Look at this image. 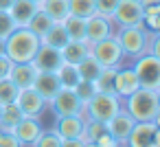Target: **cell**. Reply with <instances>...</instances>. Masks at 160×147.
Listing matches in <instances>:
<instances>
[{"label":"cell","mask_w":160,"mask_h":147,"mask_svg":"<svg viewBox=\"0 0 160 147\" xmlns=\"http://www.w3.org/2000/svg\"><path fill=\"white\" fill-rule=\"evenodd\" d=\"M123 108L134 116V121H158L160 116V90L138 88L123 99Z\"/></svg>","instance_id":"cell-1"},{"label":"cell","mask_w":160,"mask_h":147,"mask_svg":"<svg viewBox=\"0 0 160 147\" xmlns=\"http://www.w3.org/2000/svg\"><path fill=\"white\" fill-rule=\"evenodd\" d=\"M40 44H42V40L33 31H29L27 27H16L5 38V55L13 64L31 62L35 57V51L40 48Z\"/></svg>","instance_id":"cell-2"},{"label":"cell","mask_w":160,"mask_h":147,"mask_svg":"<svg viewBox=\"0 0 160 147\" xmlns=\"http://www.w3.org/2000/svg\"><path fill=\"white\" fill-rule=\"evenodd\" d=\"M114 38L118 42L123 55L136 59V57H140L142 53L149 51V38H151V33L142 24H138V27H121V29H116Z\"/></svg>","instance_id":"cell-3"},{"label":"cell","mask_w":160,"mask_h":147,"mask_svg":"<svg viewBox=\"0 0 160 147\" xmlns=\"http://www.w3.org/2000/svg\"><path fill=\"white\" fill-rule=\"evenodd\" d=\"M121 108H123V99L116 97L114 92H94L83 103V116H90V119L108 123Z\"/></svg>","instance_id":"cell-4"},{"label":"cell","mask_w":160,"mask_h":147,"mask_svg":"<svg viewBox=\"0 0 160 147\" xmlns=\"http://www.w3.org/2000/svg\"><path fill=\"white\" fill-rule=\"evenodd\" d=\"M140 88H156L160 90V57L151 53H142L140 57L134 59L132 66Z\"/></svg>","instance_id":"cell-5"},{"label":"cell","mask_w":160,"mask_h":147,"mask_svg":"<svg viewBox=\"0 0 160 147\" xmlns=\"http://www.w3.org/2000/svg\"><path fill=\"white\" fill-rule=\"evenodd\" d=\"M90 55L103 68H118L123 64V59H125V55H123V51H121V46H118V42H116L114 35L90 44Z\"/></svg>","instance_id":"cell-6"},{"label":"cell","mask_w":160,"mask_h":147,"mask_svg":"<svg viewBox=\"0 0 160 147\" xmlns=\"http://www.w3.org/2000/svg\"><path fill=\"white\" fill-rule=\"evenodd\" d=\"M125 147H160L158 121H136L125 140Z\"/></svg>","instance_id":"cell-7"},{"label":"cell","mask_w":160,"mask_h":147,"mask_svg":"<svg viewBox=\"0 0 160 147\" xmlns=\"http://www.w3.org/2000/svg\"><path fill=\"white\" fill-rule=\"evenodd\" d=\"M112 22L116 29L142 24V5L138 0H118V5L112 13Z\"/></svg>","instance_id":"cell-8"},{"label":"cell","mask_w":160,"mask_h":147,"mask_svg":"<svg viewBox=\"0 0 160 147\" xmlns=\"http://www.w3.org/2000/svg\"><path fill=\"white\" fill-rule=\"evenodd\" d=\"M48 105L53 108V112L57 116H64V114H83V101L77 97L75 88H59L57 94L48 101Z\"/></svg>","instance_id":"cell-9"},{"label":"cell","mask_w":160,"mask_h":147,"mask_svg":"<svg viewBox=\"0 0 160 147\" xmlns=\"http://www.w3.org/2000/svg\"><path fill=\"white\" fill-rule=\"evenodd\" d=\"M116 27L112 22V18H105V16H99V13H92L86 18V42L88 44H94L99 40H105L110 35H114Z\"/></svg>","instance_id":"cell-10"},{"label":"cell","mask_w":160,"mask_h":147,"mask_svg":"<svg viewBox=\"0 0 160 147\" xmlns=\"http://www.w3.org/2000/svg\"><path fill=\"white\" fill-rule=\"evenodd\" d=\"M134 125H136L134 116H132L125 108H121V110L105 123V129L110 132V136H112L118 145H125V140H127V136H129V132H132Z\"/></svg>","instance_id":"cell-11"},{"label":"cell","mask_w":160,"mask_h":147,"mask_svg":"<svg viewBox=\"0 0 160 147\" xmlns=\"http://www.w3.org/2000/svg\"><path fill=\"white\" fill-rule=\"evenodd\" d=\"M13 101L18 103V108L22 110L24 116H40V114L46 110V105H48V103L35 92V88H20Z\"/></svg>","instance_id":"cell-12"},{"label":"cell","mask_w":160,"mask_h":147,"mask_svg":"<svg viewBox=\"0 0 160 147\" xmlns=\"http://www.w3.org/2000/svg\"><path fill=\"white\" fill-rule=\"evenodd\" d=\"M11 132H13V136L22 143V147H31V145L40 138V134H42L44 129H42L38 116H22V119L13 125Z\"/></svg>","instance_id":"cell-13"},{"label":"cell","mask_w":160,"mask_h":147,"mask_svg":"<svg viewBox=\"0 0 160 147\" xmlns=\"http://www.w3.org/2000/svg\"><path fill=\"white\" fill-rule=\"evenodd\" d=\"M31 88H35V92L48 103V101L57 94V90L62 88V84H59V77H57L55 70H38V75H35Z\"/></svg>","instance_id":"cell-14"},{"label":"cell","mask_w":160,"mask_h":147,"mask_svg":"<svg viewBox=\"0 0 160 147\" xmlns=\"http://www.w3.org/2000/svg\"><path fill=\"white\" fill-rule=\"evenodd\" d=\"M83 121H86L83 114H64V116H57L53 129L59 134V138H77L81 136Z\"/></svg>","instance_id":"cell-15"},{"label":"cell","mask_w":160,"mask_h":147,"mask_svg":"<svg viewBox=\"0 0 160 147\" xmlns=\"http://www.w3.org/2000/svg\"><path fill=\"white\" fill-rule=\"evenodd\" d=\"M31 64L38 70H57L64 62H62V53L57 48L46 46V44H40V48L35 51V57L31 59Z\"/></svg>","instance_id":"cell-16"},{"label":"cell","mask_w":160,"mask_h":147,"mask_svg":"<svg viewBox=\"0 0 160 147\" xmlns=\"http://www.w3.org/2000/svg\"><path fill=\"white\" fill-rule=\"evenodd\" d=\"M138 88H140V84H138L134 70L118 66V68H116V75H114V94L121 97V99H125V97H129V94H132L134 90H138Z\"/></svg>","instance_id":"cell-17"},{"label":"cell","mask_w":160,"mask_h":147,"mask_svg":"<svg viewBox=\"0 0 160 147\" xmlns=\"http://www.w3.org/2000/svg\"><path fill=\"white\" fill-rule=\"evenodd\" d=\"M38 75V68L31 64V62H20V64H13L11 66V73H9V79L20 88H31L33 86V79Z\"/></svg>","instance_id":"cell-18"},{"label":"cell","mask_w":160,"mask_h":147,"mask_svg":"<svg viewBox=\"0 0 160 147\" xmlns=\"http://www.w3.org/2000/svg\"><path fill=\"white\" fill-rule=\"evenodd\" d=\"M59 53H62V62L77 66L86 55H90V44L88 42H81V40H68Z\"/></svg>","instance_id":"cell-19"},{"label":"cell","mask_w":160,"mask_h":147,"mask_svg":"<svg viewBox=\"0 0 160 147\" xmlns=\"http://www.w3.org/2000/svg\"><path fill=\"white\" fill-rule=\"evenodd\" d=\"M38 9H40V5L33 3V0H13V5L9 7V13H11V18L16 20L18 27H27L31 16Z\"/></svg>","instance_id":"cell-20"},{"label":"cell","mask_w":160,"mask_h":147,"mask_svg":"<svg viewBox=\"0 0 160 147\" xmlns=\"http://www.w3.org/2000/svg\"><path fill=\"white\" fill-rule=\"evenodd\" d=\"M42 40V44H46V46H53V48H57V51H62L64 48V44L70 40L68 38V33H66V29H64V24L62 22H53V27L40 38Z\"/></svg>","instance_id":"cell-21"},{"label":"cell","mask_w":160,"mask_h":147,"mask_svg":"<svg viewBox=\"0 0 160 147\" xmlns=\"http://www.w3.org/2000/svg\"><path fill=\"white\" fill-rule=\"evenodd\" d=\"M22 110L18 108L16 101H9V103H2L0 105V129H13V125L22 119Z\"/></svg>","instance_id":"cell-22"},{"label":"cell","mask_w":160,"mask_h":147,"mask_svg":"<svg viewBox=\"0 0 160 147\" xmlns=\"http://www.w3.org/2000/svg\"><path fill=\"white\" fill-rule=\"evenodd\" d=\"M62 24H64V29H66V33H68L70 40L86 42V18H79V16H70L68 13L62 20Z\"/></svg>","instance_id":"cell-23"},{"label":"cell","mask_w":160,"mask_h":147,"mask_svg":"<svg viewBox=\"0 0 160 147\" xmlns=\"http://www.w3.org/2000/svg\"><path fill=\"white\" fill-rule=\"evenodd\" d=\"M40 9L44 13H48L55 22H62L68 16V0H42Z\"/></svg>","instance_id":"cell-24"},{"label":"cell","mask_w":160,"mask_h":147,"mask_svg":"<svg viewBox=\"0 0 160 147\" xmlns=\"http://www.w3.org/2000/svg\"><path fill=\"white\" fill-rule=\"evenodd\" d=\"M53 22H55V20H53L48 13H44L42 9H38V11L31 16V20H29V24H27V29H29V31H33L38 38H42V35L53 27Z\"/></svg>","instance_id":"cell-25"},{"label":"cell","mask_w":160,"mask_h":147,"mask_svg":"<svg viewBox=\"0 0 160 147\" xmlns=\"http://www.w3.org/2000/svg\"><path fill=\"white\" fill-rule=\"evenodd\" d=\"M101 68H103V66H101L92 55H86V57L77 64V73H79V77H81L83 81H94V79L99 77Z\"/></svg>","instance_id":"cell-26"},{"label":"cell","mask_w":160,"mask_h":147,"mask_svg":"<svg viewBox=\"0 0 160 147\" xmlns=\"http://www.w3.org/2000/svg\"><path fill=\"white\" fill-rule=\"evenodd\" d=\"M103 132H105V123H103V121H97V119L86 116L83 129H81V136H79V138H81L83 143H94Z\"/></svg>","instance_id":"cell-27"},{"label":"cell","mask_w":160,"mask_h":147,"mask_svg":"<svg viewBox=\"0 0 160 147\" xmlns=\"http://www.w3.org/2000/svg\"><path fill=\"white\" fill-rule=\"evenodd\" d=\"M57 77H59V84H62V88H75L79 81H81V77H79V73H77V66H72V64H62L57 70Z\"/></svg>","instance_id":"cell-28"},{"label":"cell","mask_w":160,"mask_h":147,"mask_svg":"<svg viewBox=\"0 0 160 147\" xmlns=\"http://www.w3.org/2000/svg\"><path fill=\"white\" fill-rule=\"evenodd\" d=\"M114 75H116V68H101L99 77L92 81L97 92H114Z\"/></svg>","instance_id":"cell-29"},{"label":"cell","mask_w":160,"mask_h":147,"mask_svg":"<svg viewBox=\"0 0 160 147\" xmlns=\"http://www.w3.org/2000/svg\"><path fill=\"white\" fill-rule=\"evenodd\" d=\"M68 13L88 18L94 13V0H68Z\"/></svg>","instance_id":"cell-30"},{"label":"cell","mask_w":160,"mask_h":147,"mask_svg":"<svg viewBox=\"0 0 160 147\" xmlns=\"http://www.w3.org/2000/svg\"><path fill=\"white\" fill-rule=\"evenodd\" d=\"M16 94H18V86H16L9 77L0 79V105L13 101V99H16Z\"/></svg>","instance_id":"cell-31"},{"label":"cell","mask_w":160,"mask_h":147,"mask_svg":"<svg viewBox=\"0 0 160 147\" xmlns=\"http://www.w3.org/2000/svg\"><path fill=\"white\" fill-rule=\"evenodd\" d=\"M59 145H62L59 134H57L55 129H46V132L40 134V138H38L31 147H59Z\"/></svg>","instance_id":"cell-32"},{"label":"cell","mask_w":160,"mask_h":147,"mask_svg":"<svg viewBox=\"0 0 160 147\" xmlns=\"http://www.w3.org/2000/svg\"><path fill=\"white\" fill-rule=\"evenodd\" d=\"M116 5H118V0H94V13L105 16V18H112Z\"/></svg>","instance_id":"cell-33"},{"label":"cell","mask_w":160,"mask_h":147,"mask_svg":"<svg viewBox=\"0 0 160 147\" xmlns=\"http://www.w3.org/2000/svg\"><path fill=\"white\" fill-rule=\"evenodd\" d=\"M16 27L18 24H16V20L11 18L9 11H0V38H7Z\"/></svg>","instance_id":"cell-34"},{"label":"cell","mask_w":160,"mask_h":147,"mask_svg":"<svg viewBox=\"0 0 160 147\" xmlns=\"http://www.w3.org/2000/svg\"><path fill=\"white\" fill-rule=\"evenodd\" d=\"M75 92H77V97L86 103V101L97 92V88H94V84H92V81H83V79H81V81L75 86Z\"/></svg>","instance_id":"cell-35"},{"label":"cell","mask_w":160,"mask_h":147,"mask_svg":"<svg viewBox=\"0 0 160 147\" xmlns=\"http://www.w3.org/2000/svg\"><path fill=\"white\" fill-rule=\"evenodd\" d=\"M0 147H22V143L13 136L11 129H0Z\"/></svg>","instance_id":"cell-36"},{"label":"cell","mask_w":160,"mask_h":147,"mask_svg":"<svg viewBox=\"0 0 160 147\" xmlns=\"http://www.w3.org/2000/svg\"><path fill=\"white\" fill-rule=\"evenodd\" d=\"M142 27H145L149 33H158V31H160V13H158V16H145V18H142Z\"/></svg>","instance_id":"cell-37"},{"label":"cell","mask_w":160,"mask_h":147,"mask_svg":"<svg viewBox=\"0 0 160 147\" xmlns=\"http://www.w3.org/2000/svg\"><path fill=\"white\" fill-rule=\"evenodd\" d=\"M11 66H13V62H11L7 55H0V79L9 77V73H11Z\"/></svg>","instance_id":"cell-38"},{"label":"cell","mask_w":160,"mask_h":147,"mask_svg":"<svg viewBox=\"0 0 160 147\" xmlns=\"http://www.w3.org/2000/svg\"><path fill=\"white\" fill-rule=\"evenodd\" d=\"M94 143H97L99 147H116V145H118V143H116V140L110 136V132H108V129H105V132H103V134H101V136H99Z\"/></svg>","instance_id":"cell-39"},{"label":"cell","mask_w":160,"mask_h":147,"mask_svg":"<svg viewBox=\"0 0 160 147\" xmlns=\"http://www.w3.org/2000/svg\"><path fill=\"white\" fill-rule=\"evenodd\" d=\"M86 143L77 136V138H62V145L59 147H83Z\"/></svg>","instance_id":"cell-40"},{"label":"cell","mask_w":160,"mask_h":147,"mask_svg":"<svg viewBox=\"0 0 160 147\" xmlns=\"http://www.w3.org/2000/svg\"><path fill=\"white\" fill-rule=\"evenodd\" d=\"M11 5H13V0H0V11H9Z\"/></svg>","instance_id":"cell-41"},{"label":"cell","mask_w":160,"mask_h":147,"mask_svg":"<svg viewBox=\"0 0 160 147\" xmlns=\"http://www.w3.org/2000/svg\"><path fill=\"white\" fill-rule=\"evenodd\" d=\"M142 7H149V5H160V0H138Z\"/></svg>","instance_id":"cell-42"},{"label":"cell","mask_w":160,"mask_h":147,"mask_svg":"<svg viewBox=\"0 0 160 147\" xmlns=\"http://www.w3.org/2000/svg\"><path fill=\"white\" fill-rule=\"evenodd\" d=\"M0 55H5V38H0Z\"/></svg>","instance_id":"cell-43"},{"label":"cell","mask_w":160,"mask_h":147,"mask_svg":"<svg viewBox=\"0 0 160 147\" xmlns=\"http://www.w3.org/2000/svg\"><path fill=\"white\" fill-rule=\"evenodd\" d=\"M83 147H99V145H97V143H86Z\"/></svg>","instance_id":"cell-44"},{"label":"cell","mask_w":160,"mask_h":147,"mask_svg":"<svg viewBox=\"0 0 160 147\" xmlns=\"http://www.w3.org/2000/svg\"><path fill=\"white\" fill-rule=\"evenodd\" d=\"M33 3H38V5H40V3H42V0H33Z\"/></svg>","instance_id":"cell-45"},{"label":"cell","mask_w":160,"mask_h":147,"mask_svg":"<svg viewBox=\"0 0 160 147\" xmlns=\"http://www.w3.org/2000/svg\"><path fill=\"white\" fill-rule=\"evenodd\" d=\"M116 147H125V145H116Z\"/></svg>","instance_id":"cell-46"}]
</instances>
